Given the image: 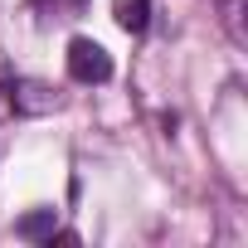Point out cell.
<instances>
[{"instance_id": "obj_2", "label": "cell", "mask_w": 248, "mask_h": 248, "mask_svg": "<svg viewBox=\"0 0 248 248\" xmlns=\"http://www.w3.org/2000/svg\"><path fill=\"white\" fill-rule=\"evenodd\" d=\"M112 15L127 34H141L151 25V0H112Z\"/></svg>"}, {"instance_id": "obj_3", "label": "cell", "mask_w": 248, "mask_h": 248, "mask_svg": "<svg viewBox=\"0 0 248 248\" xmlns=\"http://www.w3.org/2000/svg\"><path fill=\"white\" fill-rule=\"evenodd\" d=\"M15 233L20 238H30V243H54V209H34V214H25L20 224H15Z\"/></svg>"}, {"instance_id": "obj_1", "label": "cell", "mask_w": 248, "mask_h": 248, "mask_svg": "<svg viewBox=\"0 0 248 248\" xmlns=\"http://www.w3.org/2000/svg\"><path fill=\"white\" fill-rule=\"evenodd\" d=\"M68 73H73L78 83H107V78H112V59H107L102 44L73 39V44H68Z\"/></svg>"}]
</instances>
